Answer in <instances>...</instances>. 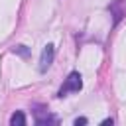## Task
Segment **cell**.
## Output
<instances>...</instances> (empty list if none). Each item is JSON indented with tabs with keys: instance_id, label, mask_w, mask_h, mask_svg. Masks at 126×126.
<instances>
[{
	"instance_id": "cell-1",
	"label": "cell",
	"mask_w": 126,
	"mask_h": 126,
	"mask_svg": "<svg viewBox=\"0 0 126 126\" xmlns=\"http://www.w3.org/2000/svg\"><path fill=\"white\" fill-rule=\"evenodd\" d=\"M81 87H83V77H81L79 71H73V73L67 77L65 85L59 89V96H65L67 93H79Z\"/></svg>"
},
{
	"instance_id": "cell-2",
	"label": "cell",
	"mask_w": 126,
	"mask_h": 126,
	"mask_svg": "<svg viewBox=\"0 0 126 126\" xmlns=\"http://www.w3.org/2000/svg\"><path fill=\"white\" fill-rule=\"evenodd\" d=\"M53 57H55V45H53V43H47V45L43 47V51H41V57H39V71H41V73H45V71L51 67Z\"/></svg>"
},
{
	"instance_id": "cell-3",
	"label": "cell",
	"mask_w": 126,
	"mask_h": 126,
	"mask_svg": "<svg viewBox=\"0 0 126 126\" xmlns=\"http://www.w3.org/2000/svg\"><path fill=\"white\" fill-rule=\"evenodd\" d=\"M33 116H35V124H39V126H45V124H55L57 122V118L45 108V106H35V110H33Z\"/></svg>"
},
{
	"instance_id": "cell-4",
	"label": "cell",
	"mask_w": 126,
	"mask_h": 126,
	"mask_svg": "<svg viewBox=\"0 0 126 126\" xmlns=\"http://www.w3.org/2000/svg\"><path fill=\"white\" fill-rule=\"evenodd\" d=\"M110 12L114 14V24L124 16V12H126V8H124V0H114L112 4H110Z\"/></svg>"
},
{
	"instance_id": "cell-5",
	"label": "cell",
	"mask_w": 126,
	"mask_h": 126,
	"mask_svg": "<svg viewBox=\"0 0 126 126\" xmlns=\"http://www.w3.org/2000/svg\"><path fill=\"white\" fill-rule=\"evenodd\" d=\"M10 126H26V114L22 110H16L10 116Z\"/></svg>"
},
{
	"instance_id": "cell-6",
	"label": "cell",
	"mask_w": 126,
	"mask_h": 126,
	"mask_svg": "<svg viewBox=\"0 0 126 126\" xmlns=\"http://www.w3.org/2000/svg\"><path fill=\"white\" fill-rule=\"evenodd\" d=\"M12 51L18 53V55H22V57H28V49H26V45H16Z\"/></svg>"
},
{
	"instance_id": "cell-7",
	"label": "cell",
	"mask_w": 126,
	"mask_h": 126,
	"mask_svg": "<svg viewBox=\"0 0 126 126\" xmlns=\"http://www.w3.org/2000/svg\"><path fill=\"white\" fill-rule=\"evenodd\" d=\"M89 120L85 118V116H81V118H75V126H85Z\"/></svg>"
},
{
	"instance_id": "cell-8",
	"label": "cell",
	"mask_w": 126,
	"mask_h": 126,
	"mask_svg": "<svg viewBox=\"0 0 126 126\" xmlns=\"http://www.w3.org/2000/svg\"><path fill=\"white\" fill-rule=\"evenodd\" d=\"M108 124L112 126V118H106V120H102V126H108Z\"/></svg>"
}]
</instances>
